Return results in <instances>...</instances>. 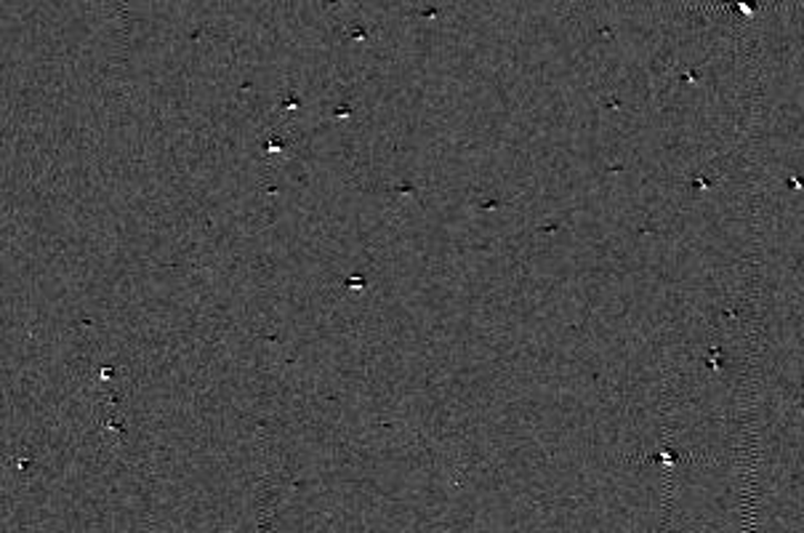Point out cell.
Returning <instances> with one entry per match:
<instances>
[{
	"instance_id": "6da1fadb",
	"label": "cell",
	"mask_w": 804,
	"mask_h": 533,
	"mask_svg": "<svg viewBox=\"0 0 804 533\" xmlns=\"http://www.w3.org/2000/svg\"><path fill=\"white\" fill-rule=\"evenodd\" d=\"M265 533H267V525H265Z\"/></svg>"
}]
</instances>
